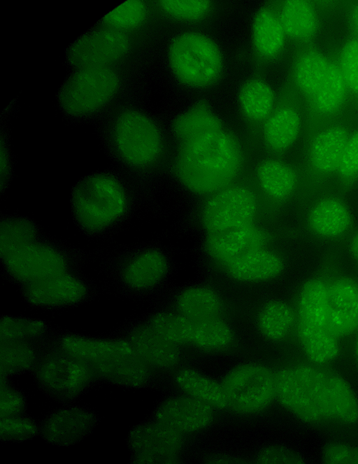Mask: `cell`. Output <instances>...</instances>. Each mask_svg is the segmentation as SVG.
Returning a JSON list of instances; mask_svg holds the SVG:
<instances>
[{
    "label": "cell",
    "mask_w": 358,
    "mask_h": 464,
    "mask_svg": "<svg viewBox=\"0 0 358 464\" xmlns=\"http://www.w3.org/2000/svg\"><path fill=\"white\" fill-rule=\"evenodd\" d=\"M146 82L144 64L69 71L59 85L56 103L71 125H94L120 107L142 103Z\"/></svg>",
    "instance_id": "6da1fadb"
},
{
    "label": "cell",
    "mask_w": 358,
    "mask_h": 464,
    "mask_svg": "<svg viewBox=\"0 0 358 464\" xmlns=\"http://www.w3.org/2000/svg\"><path fill=\"white\" fill-rule=\"evenodd\" d=\"M141 189L113 166L80 178L70 194L73 221L88 238L108 239L131 222L140 203Z\"/></svg>",
    "instance_id": "7a4b0ae2"
},
{
    "label": "cell",
    "mask_w": 358,
    "mask_h": 464,
    "mask_svg": "<svg viewBox=\"0 0 358 464\" xmlns=\"http://www.w3.org/2000/svg\"><path fill=\"white\" fill-rule=\"evenodd\" d=\"M95 130L103 154L141 189L164 152V135L156 117L142 103H129L109 114Z\"/></svg>",
    "instance_id": "3957f363"
},
{
    "label": "cell",
    "mask_w": 358,
    "mask_h": 464,
    "mask_svg": "<svg viewBox=\"0 0 358 464\" xmlns=\"http://www.w3.org/2000/svg\"><path fill=\"white\" fill-rule=\"evenodd\" d=\"M243 151L237 138L220 129L182 143L176 172L182 182L199 194H214L237 176Z\"/></svg>",
    "instance_id": "277c9868"
},
{
    "label": "cell",
    "mask_w": 358,
    "mask_h": 464,
    "mask_svg": "<svg viewBox=\"0 0 358 464\" xmlns=\"http://www.w3.org/2000/svg\"><path fill=\"white\" fill-rule=\"evenodd\" d=\"M145 39L94 24L65 49L69 71L95 67L145 64Z\"/></svg>",
    "instance_id": "5b68a950"
},
{
    "label": "cell",
    "mask_w": 358,
    "mask_h": 464,
    "mask_svg": "<svg viewBox=\"0 0 358 464\" xmlns=\"http://www.w3.org/2000/svg\"><path fill=\"white\" fill-rule=\"evenodd\" d=\"M87 254L46 233L1 261L6 277L22 287L71 270H78Z\"/></svg>",
    "instance_id": "8992f818"
},
{
    "label": "cell",
    "mask_w": 358,
    "mask_h": 464,
    "mask_svg": "<svg viewBox=\"0 0 358 464\" xmlns=\"http://www.w3.org/2000/svg\"><path fill=\"white\" fill-rule=\"evenodd\" d=\"M168 67L176 80L192 89L215 84L224 68L220 45L206 34L186 31L177 34L166 49Z\"/></svg>",
    "instance_id": "52a82bcc"
},
{
    "label": "cell",
    "mask_w": 358,
    "mask_h": 464,
    "mask_svg": "<svg viewBox=\"0 0 358 464\" xmlns=\"http://www.w3.org/2000/svg\"><path fill=\"white\" fill-rule=\"evenodd\" d=\"M350 132L338 122L324 126L309 138L299 173V192L310 203L331 191Z\"/></svg>",
    "instance_id": "ba28073f"
},
{
    "label": "cell",
    "mask_w": 358,
    "mask_h": 464,
    "mask_svg": "<svg viewBox=\"0 0 358 464\" xmlns=\"http://www.w3.org/2000/svg\"><path fill=\"white\" fill-rule=\"evenodd\" d=\"M104 266L114 288L130 298L157 284L168 268L166 258L160 250L138 245L113 252Z\"/></svg>",
    "instance_id": "9c48e42d"
},
{
    "label": "cell",
    "mask_w": 358,
    "mask_h": 464,
    "mask_svg": "<svg viewBox=\"0 0 358 464\" xmlns=\"http://www.w3.org/2000/svg\"><path fill=\"white\" fill-rule=\"evenodd\" d=\"M221 384L227 407L240 414L260 412L276 396L275 376L260 363H243L232 368Z\"/></svg>",
    "instance_id": "30bf717a"
},
{
    "label": "cell",
    "mask_w": 358,
    "mask_h": 464,
    "mask_svg": "<svg viewBox=\"0 0 358 464\" xmlns=\"http://www.w3.org/2000/svg\"><path fill=\"white\" fill-rule=\"evenodd\" d=\"M34 368L40 389L59 402L73 401L94 382L91 366L58 350L39 359Z\"/></svg>",
    "instance_id": "8fae6325"
},
{
    "label": "cell",
    "mask_w": 358,
    "mask_h": 464,
    "mask_svg": "<svg viewBox=\"0 0 358 464\" xmlns=\"http://www.w3.org/2000/svg\"><path fill=\"white\" fill-rule=\"evenodd\" d=\"M21 288L22 296L29 305L44 309L77 305L96 293L94 284L78 270H68Z\"/></svg>",
    "instance_id": "7c38bea8"
},
{
    "label": "cell",
    "mask_w": 358,
    "mask_h": 464,
    "mask_svg": "<svg viewBox=\"0 0 358 464\" xmlns=\"http://www.w3.org/2000/svg\"><path fill=\"white\" fill-rule=\"evenodd\" d=\"M257 207L256 197L250 189L229 185L214 193L206 203L204 226L210 234L250 226Z\"/></svg>",
    "instance_id": "4fadbf2b"
},
{
    "label": "cell",
    "mask_w": 358,
    "mask_h": 464,
    "mask_svg": "<svg viewBox=\"0 0 358 464\" xmlns=\"http://www.w3.org/2000/svg\"><path fill=\"white\" fill-rule=\"evenodd\" d=\"M352 223V214L345 196L334 189L310 202L307 224L317 238L330 240L342 238L350 233Z\"/></svg>",
    "instance_id": "5bb4252c"
},
{
    "label": "cell",
    "mask_w": 358,
    "mask_h": 464,
    "mask_svg": "<svg viewBox=\"0 0 358 464\" xmlns=\"http://www.w3.org/2000/svg\"><path fill=\"white\" fill-rule=\"evenodd\" d=\"M275 395L280 403L301 420L317 422L324 418L314 391L297 367L278 373Z\"/></svg>",
    "instance_id": "9a60e30c"
},
{
    "label": "cell",
    "mask_w": 358,
    "mask_h": 464,
    "mask_svg": "<svg viewBox=\"0 0 358 464\" xmlns=\"http://www.w3.org/2000/svg\"><path fill=\"white\" fill-rule=\"evenodd\" d=\"M213 409L186 395L164 401L157 408L155 416L158 422L180 433H190L202 430L212 422Z\"/></svg>",
    "instance_id": "2e32d148"
},
{
    "label": "cell",
    "mask_w": 358,
    "mask_h": 464,
    "mask_svg": "<svg viewBox=\"0 0 358 464\" xmlns=\"http://www.w3.org/2000/svg\"><path fill=\"white\" fill-rule=\"evenodd\" d=\"M96 421V415L90 409L69 407L50 414L43 423L41 433L50 443L73 444L89 435Z\"/></svg>",
    "instance_id": "e0dca14e"
},
{
    "label": "cell",
    "mask_w": 358,
    "mask_h": 464,
    "mask_svg": "<svg viewBox=\"0 0 358 464\" xmlns=\"http://www.w3.org/2000/svg\"><path fill=\"white\" fill-rule=\"evenodd\" d=\"M302 126L303 118L299 108L293 103H282L275 106L264 121V141L271 150L284 152L296 143Z\"/></svg>",
    "instance_id": "ac0fdd59"
},
{
    "label": "cell",
    "mask_w": 358,
    "mask_h": 464,
    "mask_svg": "<svg viewBox=\"0 0 358 464\" xmlns=\"http://www.w3.org/2000/svg\"><path fill=\"white\" fill-rule=\"evenodd\" d=\"M129 439L136 462L147 456H176L183 444L182 433L158 421L136 427Z\"/></svg>",
    "instance_id": "d6986e66"
},
{
    "label": "cell",
    "mask_w": 358,
    "mask_h": 464,
    "mask_svg": "<svg viewBox=\"0 0 358 464\" xmlns=\"http://www.w3.org/2000/svg\"><path fill=\"white\" fill-rule=\"evenodd\" d=\"M127 339L148 366L169 368L179 359L177 345L161 337L148 324L131 326Z\"/></svg>",
    "instance_id": "ffe728a7"
},
{
    "label": "cell",
    "mask_w": 358,
    "mask_h": 464,
    "mask_svg": "<svg viewBox=\"0 0 358 464\" xmlns=\"http://www.w3.org/2000/svg\"><path fill=\"white\" fill-rule=\"evenodd\" d=\"M265 233L252 225L212 233L208 240V249L217 259L227 263L253 250L262 248Z\"/></svg>",
    "instance_id": "44dd1931"
},
{
    "label": "cell",
    "mask_w": 358,
    "mask_h": 464,
    "mask_svg": "<svg viewBox=\"0 0 358 464\" xmlns=\"http://www.w3.org/2000/svg\"><path fill=\"white\" fill-rule=\"evenodd\" d=\"M155 9L143 0L124 1L103 15L94 24L112 28L146 40Z\"/></svg>",
    "instance_id": "7402d4cb"
},
{
    "label": "cell",
    "mask_w": 358,
    "mask_h": 464,
    "mask_svg": "<svg viewBox=\"0 0 358 464\" xmlns=\"http://www.w3.org/2000/svg\"><path fill=\"white\" fill-rule=\"evenodd\" d=\"M287 35L278 13L263 7L255 13L251 26V39L255 52L262 59H273L283 51Z\"/></svg>",
    "instance_id": "603a6c76"
},
{
    "label": "cell",
    "mask_w": 358,
    "mask_h": 464,
    "mask_svg": "<svg viewBox=\"0 0 358 464\" xmlns=\"http://www.w3.org/2000/svg\"><path fill=\"white\" fill-rule=\"evenodd\" d=\"M257 176L262 190L275 201H285L299 192V171L283 161H264L257 168Z\"/></svg>",
    "instance_id": "cb8c5ba5"
},
{
    "label": "cell",
    "mask_w": 358,
    "mask_h": 464,
    "mask_svg": "<svg viewBox=\"0 0 358 464\" xmlns=\"http://www.w3.org/2000/svg\"><path fill=\"white\" fill-rule=\"evenodd\" d=\"M277 13L287 38L304 42L316 35L319 27L318 15L309 1H285Z\"/></svg>",
    "instance_id": "d4e9b609"
},
{
    "label": "cell",
    "mask_w": 358,
    "mask_h": 464,
    "mask_svg": "<svg viewBox=\"0 0 358 464\" xmlns=\"http://www.w3.org/2000/svg\"><path fill=\"white\" fill-rule=\"evenodd\" d=\"M1 262L45 234L33 219L18 214H1Z\"/></svg>",
    "instance_id": "484cf974"
},
{
    "label": "cell",
    "mask_w": 358,
    "mask_h": 464,
    "mask_svg": "<svg viewBox=\"0 0 358 464\" xmlns=\"http://www.w3.org/2000/svg\"><path fill=\"white\" fill-rule=\"evenodd\" d=\"M334 64L322 52L308 50L296 59L293 79L298 89L309 99L326 81Z\"/></svg>",
    "instance_id": "4316f807"
},
{
    "label": "cell",
    "mask_w": 358,
    "mask_h": 464,
    "mask_svg": "<svg viewBox=\"0 0 358 464\" xmlns=\"http://www.w3.org/2000/svg\"><path fill=\"white\" fill-rule=\"evenodd\" d=\"M238 102L243 115L252 122L265 121L276 106L272 86L260 78H250L241 86Z\"/></svg>",
    "instance_id": "83f0119b"
},
{
    "label": "cell",
    "mask_w": 358,
    "mask_h": 464,
    "mask_svg": "<svg viewBox=\"0 0 358 464\" xmlns=\"http://www.w3.org/2000/svg\"><path fill=\"white\" fill-rule=\"evenodd\" d=\"M235 278L259 281L273 278L282 270V261L275 253L263 247L250 252L227 263Z\"/></svg>",
    "instance_id": "f1b7e54d"
},
{
    "label": "cell",
    "mask_w": 358,
    "mask_h": 464,
    "mask_svg": "<svg viewBox=\"0 0 358 464\" xmlns=\"http://www.w3.org/2000/svg\"><path fill=\"white\" fill-rule=\"evenodd\" d=\"M330 310L329 286L320 280L306 282L299 296L298 324L327 328Z\"/></svg>",
    "instance_id": "f546056e"
},
{
    "label": "cell",
    "mask_w": 358,
    "mask_h": 464,
    "mask_svg": "<svg viewBox=\"0 0 358 464\" xmlns=\"http://www.w3.org/2000/svg\"><path fill=\"white\" fill-rule=\"evenodd\" d=\"M324 411L326 418L343 423L358 421V398L350 384L339 376L328 375Z\"/></svg>",
    "instance_id": "4dcf8cb0"
},
{
    "label": "cell",
    "mask_w": 358,
    "mask_h": 464,
    "mask_svg": "<svg viewBox=\"0 0 358 464\" xmlns=\"http://www.w3.org/2000/svg\"><path fill=\"white\" fill-rule=\"evenodd\" d=\"M220 129V119L204 101L192 104L176 117L173 124L174 133L182 143Z\"/></svg>",
    "instance_id": "1f68e13d"
},
{
    "label": "cell",
    "mask_w": 358,
    "mask_h": 464,
    "mask_svg": "<svg viewBox=\"0 0 358 464\" xmlns=\"http://www.w3.org/2000/svg\"><path fill=\"white\" fill-rule=\"evenodd\" d=\"M176 381L186 395L213 408L227 407L222 384L200 372L192 369L181 370L177 373Z\"/></svg>",
    "instance_id": "d6a6232c"
},
{
    "label": "cell",
    "mask_w": 358,
    "mask_h": 464,
    "mask_svg": "<svg viewBox=\"0 0 358 464\" xmlns=\"http://www.w3.org/2000/svg\"><path fill=\"white\" fill-rule=\"evenodd\" d=\"M298 333L302 348L311 362L325 364L338 354V338L324 327L298 324Z\"/></svg>",
    "instance_id": "836d02e7"
},
{
    "label": "cell",
    "mask_w": 358,
    "mask_h": 464,
    "mask_svg": "<svg viewBox=\"0 0 358 464\" xmlns=\"http://www.w3.org/2000/svg\"><path fill=\"white\" fill-rule=\"evenodd\" d=\"M178 307L181 314L197 322L215 318L221 310V302L213 291L204 287H193L180 295Z\"/></svg>",
    "instance_id": "e575fe53"
},
{
    "label": "cell",
    "mask_w": 358,
    "mask_h": 464,
    "mask_svg": "<svg viewBox=\"0 0 358 464\" xmlns=\"http://www.w3.org/2000/svg\"><path fill=\"white\" fill-rule=\"evenodd\" d=\"M294 321V312L289 305L282 301H272L262 310L259 327L264 337L278 340L290 332Z\"/></svg>",
    "instance_id": "d590c367"
},
{
    "label": "cell",
    "mask_w": 358,
    "mask_h": 464,
    "mask_svg": "<svg viewBox=\"0 0 358 464\" xmlns=\"http://www.w3.org/2000/svg\"><path fill=\"white\" fill-rule=\"evenodd\" d=\"M38 355L32 341H1L2 374L17 375L35 367Z\"/></svg>",
    "instance_id": "8d00e7d4"
},
{
    "label": "cell",
    "mask_w": 358,
    "mask_h": 464,
    "mask_svg": "<svg viewBox=\"0 0 358 464\" xmlns=\"http://www.w3.org/2000/svg\"><path fill=\"white\" fill-rule=\"evenodd\" d=\"M358 186V129L347 139L333 189L345 196Z\"/></svg>",
    "instance_id": "74e56055"
},
{
    "label": "cell",
    "mask_w": 358,
    "mask_h": 464,
    "mask_svg": "<svg viewBox=\"0 0 358 464\" xmlns=\"http://www.w3.org/2000/svg\"><path fill=\"white\" fill-rule=\"evenodd\" d=\"M193 324L182 314L171 312L157 313L148 324L158 335L176 345L191 341Z\"/></svg>",
    "instance_id": "f35d334b"
},
{
    "label": "cell",
    "mask_w": 358,
    "mask_h": 464,
    "mask_svg": "<svg viewBox=\"0 0 358 464\" xmlns=\"http://www.w3.org/2000/svg\"><path fill=\"white\" fill-rule=\"evenodd\" d=\"M231 340V329L216 317L194 322L191 341L201 348L221 349L227 347Z\"/></svg>",
    "instance_id": "ab89813d"
},
{
    "label": "cell",
    "mask_w": 358,
    "mask_h": 464,
    "mask_svg": "<svg viewBox=\"0 0 358 464\" xmlns=\"http://www.w3.org/2000/svg\"><path fill=\"white\" fill-rule=\"evenodd\" d=\"M152 4L158 13L185 22L204 19L210 13L212 6L206 0H164L154 1Z\"/></svg>",
    "instance_id": "60d3db41"
},
{
    "label": "cell",
    "mask_w": 358,
    "mask_h": 464,
    "mask_svg": "<svg viewBox=\"0 0 358 464\" xmlns=\"http://www.w3.org/2000/svg\"><path fill=\"white\" fill-rule=\"evenodd\" d=\"M48 330L42 321L25 317L3 316L1 319V341H33Z\"/></svg>",
    "instance_id": "b9f144b4"
},
{
    "label": "cell",
    "mask_w": 358,
    "mask_h": 464,
    "mask_svg": "<svg viewBox=\"0 0 358 464\" xmlns=\"http://www.w3.org/2000/svg\"><path fill=\"white\" fill-rule=\"evenodd\" d=\"M328 286L331 308L358 319V285L350 280L338 279Z\"/></svg>",
    "instance_id": "7bdbcfd3"
},
{
    "label": "cell",
    "mask_w": 358,
    "mask_h": 464,
    "mask_svg": "<svg viewBox=\"0 0 358 464\" xmlns=\"http://www.w3.org/2000/svg\"><path fill=\"white\" fill-rule=\"evenodd\" d=\"M348 89L358 94V41L348 40L341 47L336 64Z\"/></svg>",
    "instance_id": "ee69618b"
},
{
    "label": "cell",
    "mask_w": 358,
    "mask_h": 464,
    "mask_svg": "<svg viewBox=\"0 0 358 464\" xmlns=\"http://www.w3.org/2000/svg\"><path fill=\"white\" fill-rule=\"evenodd\" d=\"M1 119L0 128L1 174L0 187L1 196L9 188L14 175L15 159L11 148L10 133L6 120Z\"/></svg>",
    "instance_id": "f6af8a7d"
},
{
    "label": "cell",
    "mask_w": 358,
    "mask_h": 464,
    "mask_svg": "<svg viewBox=\"0 0 358 464\" xmlns=\"http://www.w3.org/2000/svg\"><path fill=\"white\" fill-rule=\"evenodd\" d=\"M17 416H10L1 418L2 440L21 442L37 435L38 428L32 419Z\"/></svg>",
    "instance_id": "bcb514c9"
},
{
    "label": "cell",
    "mask_w": 358,
    "mask_h": 464,
    "mask_svg": "<svg viewBox=\"0 0 358 464\" xmlns=\"http://www.w3.org/2000/svg\"><path fill=\"white\" fill-rule=\"evenodd\" d=\"M323 460L330 464H358V447L341 442L327 445Z\"/></svg>",
    "instance_id": "7dc6e473"
},
{
    "label": "cell",
    "mask_w": 358,
    "mask_h": 464,
    "mask_svg": "<svg viewBox=\"0 0 358 464\" xmlns=\"http://www.w3.org/2000/svg\"><path fill=\"white\" fill-rule=\"evenodd\" d=\"M255 462L264 464H299L303 463V459L296 453L287 448L270 446L258 453Z\"/></svg>",
    "instance_id": "c3c4849f"
},
{
    "label": "cell",
    "mask_w": 358,
    "mask_h": 464,
    "mask_svg": "<svg viewBox=\"0 0 358 464\" xmlns=\"http://www.w3.org/2000/svg\"><path fill=\"white\" fill-rule=\"evenodd\" d=\"M26 407L25 398L16 388L5 384L1 386V416H13L22 413Z\"/></svg>",
    "instance_id": "681fc988"
},
{
    "label": "cell",
    "mask_w": 358,
    "mask_h": 464,
    "mask_svg": "<svg viewBox=\"0 0 358 464\" xmlns=\"http://www.w3.org/2000/svg\"><path fill=\"white\" fill-rule=\"evenodd\" d=\"M207 463H229V464H237V463H245L246 461L244 459L227 455H219L212 456L207 460Z\"/></svg>",
    "instance_id": "f907efd6"
},
{
    "label": "cell",
    "mask_w": 358,
    "mask_h": 464,
    "mask_svg": "<svg viewBox=\"0 0 358 464\" xmlns=\"http://www.w3.org/2000/svg\"><path fill=\"white\" fill-rule=\"evenodd\" d=\"M350 19L352 29L355 34V38L358 41V3L355 4L350 13Z\"/></svg>",
    "instance_id": "816d5d0a"
},
{
    "label": "cell",
    "mask_w": 358,
    "mask_h": 464,
    "mask_svg": "<svg viewBox=\"0 0 358 464\" xmlns=\"http://www.w3.org/2000/svg\"><path fill=\"white\" fill-rule=\"evenodd\" d=\"M350 250L355 259L358 260V230L355 232L351 239Z\"/></svg>",
    "instance_id": "f5cc1de1"
},
{
    "label": "cell",
    "mask_w": 358,
    "mask_h": 464,
    "mask_svg": "<svg viewBox=\"0 0 358 464\" xmlns=\"http://www.w3.org/2000/svg\"><path fill=\"white\" fill-rule=\"evenodd\" d=\"M355 358H356V361H357V365H358V335H357L356 341H355Z\"/></svg>",
    "instance_id": "db71d44e"
}]
</instances>
